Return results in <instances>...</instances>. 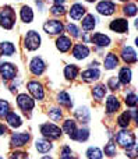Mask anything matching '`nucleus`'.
Segmentation results:
<instances>
[{
  "instance_id": "1",
  "label": "nucleus",
  "mask_w": 138,
  "mask_h": 159,
  "mask_svg": "<svg viewBox=\"0 0 138 159\" xmlns=\"http://www.w3.org/2000/svg\"><path fill=\"white\" fill-rule=\"evenodd\" d=\"M16 24V13L10 6H6L0 10V27L4 30H11Z\"/></svg>"
},
{
  "instance_id": "2",
  "label": "nucleus",
  "mask_w": 138,
  "mask_h": 159,
  "mask_svg": "<svg viewBox=\"0 0 138 159\" xmlns=\"http://www.w3.org/2000/svg\"><path fill=\"white\" fill-rule=\"evenodd\" d=\"M41 133L49 140H57L61 135V130L59 129L56 124L52 123H45L41 126Z\"/></svg>"
},
{
  "instance_id": "3",
  "label": "nucleus",
  "mask_w": 138,
  "mask_h": 159,
  "mask_svg": "<svg viewBox=\"0 0 138 159\" xmlns=\"http://www.w3.org/2000/svg\"><path fill=\"white\" fill-rule=\"evenodd\" d=\"M117 143L123 147V148H130L131 145L136 144V135L134 133L127 131V130H122L117 133Z\"/></svg>"
},
{
  "instance_id": "4",
  "label": "nucleus",
  "mask_w": 138,
  "mask_h": 159,
  "mask_svg": "<svg viewBox=\"0 0 138 159\" xmlns=\"http://www.w3.org/2000/svg\"><path fill=\"white\" fill-rule=\"evenodd\" d=\"M24 45L28 50H36L41 46V36L36 31H28V34L25 35Z\"/></svg>"
},
{
  "instance_id": "5",
  "label": "nucleus",
  "mask_w": 138,
  "mask_h": 159,
  "mask_svg": "<svg viewBox=\"0 0 138 159\" xmlns=\"http://www.w3.org/2000/svg\"><path fill=\"white\" fill-rule=\"evenodd\" d=\"M43 30L49 35H59V34L63 32L64 27L61 24V21H59V20H49L43 24Z\"/></svg>"
},
{
  "instance_id": "6",
  "label": "nucleus",
  "mask_w": 138,
  "mask_h": 159,
  "mask_svg": "<svg viewBox=\"0 0 138 159\" xmlns=\"http://www.w3.org/2000/svg\"><path fill=\"white\" fill-rule=\"evenodd\" d=\"M17 103H18L20 109L24 110L25 113L31 112V110L35 107V101H33L29 95H27V93H20V95L17 96Z\"/></svg>"
},
{
  "instance_id": "7",
  "label": "nucleus",
  "mask_w": 138,
  "mask_h": 159,
  "mask_svg": "<svg viewBox=\"0 0 138 159\" xmlns=\"http://www.w3.org/2000/svg\"><path fill=\"white\" fill-rule=\"evenodd\" d=\"M96 10H98V13L102 14V16H112V14L116 11V6H114V3L110 2V0H102V2L98 3Z\"/></svg>"
},
{
  "instance_id": "8",
  "label": "nucleus",
  "mask_w": 138,
  "mask_h": 159,
  "mask_svg": "<svg viewBox=\"0 0 138 159\" xmlns=\"http://www.w3.org/2000/svg\"><path fill=\"white\" fill-rule=\"evenodd\" d=\"M0 75L4 80H13L17 75V67L11 63L0 64Z\"/></svg>"
},
{
  "instance_id": "9",
  "label": "nucleus",
  "mask_w": 138,
  "mask_h": 159,
  "mask_svg": "<svg viewBox=\"0 0 138 159\" xmlns=\"http://www.w3.org/2000/svg\"><path fill=\"white\" fill-rule=\"evenodd\" d=\"M109 28H110L113 32H117V34H124L128 31V21L124 18H116L113 20V21L110 22V25H109Z\"/></svg>"
},
{
  "instance_id": "10",
  "label": "nucleus",
  "mask_w": 138,
  "mask_h": 159,
  "mask_svg": "<svg viewBox=\"0 0 138 159\" xmlns=\"http://www.w3.org/2000/svg\"><path fill=\"white\" fill-rule=\"evenodd\" d=\"M28 91H29V92L32 93L33 98L38 99V101L43 99V96H45L43 87H42V84L38 82V81H29L28 82Z\"/></svg>"
},
{
  "instance_id": "11",
  "label": "nucleus",
  "mask_w": 138,
  "mask_h": 159,
  "mask_svg": "<svg viewBox=\"0 0 138 159\" xmlns=\"http://www.w3.org/2000/svg\"><path fill=\"white\" fill-rule=\"evenodd\" d=\"M45 69H46V64H45V61L42 60L41 57H33L32 60H31V63H29V70H31V73H32L33 75H41V74H43Z\"/></svg>"
},
{
  "instance_id": "12",
  "label": "nucleus",
  "mask_w": 138,
  "mask_h": 159,
  "mask_svg": "<svg viewBox=\"0 0 138 159\" xmlns=\"http://www.w3.org/2000/svg\"><path fill=\"white\" fill-rule=\"evenodd\" d=\"M31 135L28 133H14L11 135V140H10V144L13 147H22L29 141Z\"/></svg>"
},
{
  "instance_id": "13",
  "label": "nucleus",
  "mask_w": 138,
  "mask_h": 159,
  "mask_svg": "<svg viewBox=\"0 0 138 159\" xmlns=\"http://www.w3.org/2000/svg\"><path fill=\"white\" fill-rule=\"evenodd\" d=\"M122 59L128 64H133L137 61V52L131 46H124L122 50Z\"/></svg>"
},
{
  "instance_id": "14",
  "label": "nucleus",
  "mask_w": 138,
  "mask_h": 159,
  "mask_svg": "<svg viewBox=\"0 0 138 159\" xmlns=\"http://www.w3.org/2000/svg\"><path fill=\"white\" fill-rule=\"evenodd\" d=\"M88 55H89V49L87 45L78 43L73 48V56H74L75 59H78V60H82V59L88 57Z\"/></svg>"
},
{
  "instance_id": "15",
  "label": "nucleus",
  "mask_w": 138,
  "mask_h": 159,
  "mask_svg": "<svg viewBox=\"0 0 138 159\" xmlns=\"http://www.w3.org/2000/svg\"><path fill=\"white\" fill-rule=\"evenodd\" d=\"M99 77H100V71L98 69H94V67H91V69H88V70L81 73V78L87 82L96 81V80H99Z\"/></svg>"
},
{
  "instance_id": "16",
  "label": "nucleus",
  "mask_w": 138,
  "mask_h": 159,
  "mask_svg": "<svg viewBox=\"0 0 138 159\" xmlns=\"http://www.w3.org/2000/svg\"><path fill=\"white\" fill-rule=\"evenodd\" d=\"M91 41H92V43H95L99 48H105V46H109V45H110V38L106 36V35H103V34H100V32L94 34L92 38H91Z\"/></svg>"
},
{
  "instance_id": "17",
  "label": "nucleus",
  "mask_w": 138,
  "mask_h": 159,
  "mask_svg": "<svg viewBox=\"0 0 138 159\" xmlns=\"http://www.w3.org/2000/svg\"><path fill=\"white\" fill-rule=\"evenodd\" d=\"M56 48H57L61 53L69 52V50L71 49V39L67 38V36L60 35L57 38V41H56Z\"/></svg>"
},
{
  "instance_id": "18",
  "label": "nucleus",
  "mask_w": 138,
  "mask_h": 159,
  "mask_svg": "<svg viewBox=\"0 0 138 159\" xmlns=\"http://www.w3.org/2000/svg\"><path fill=\"white\" fill-rule=\"evenodd\" d=\"M85 7H84L82 4H80V3H75V4L71 6V8H70V17H71L73 20H81L82 18V16L85 14Z\"/></svg>"
},
{
  "instance_id": "19",
  "label": "nucleus",
  "mask_w": 138,
  "mask_h": 159,
  "mask_svg": "<svg viewBox=\"0 0 138 159\" xmlns=\"http://www.w3.org/2000/svg\"><path fill=\"white\" fill-rule=\"evenodd\" d=\"M120 109V102L119 99L116 98V96H109L108 101H106V112L109 113V115H112V113L117 112V110Z\"/></svg>"
},
{
  "instance_id": "20",
  "label": "nucleus",
  "mask_w": 138,
  "mask_h": 159,
  "mask_svg": "<svg viewBox=\"0 0 138 159\" xmlns=\"http://www.w3.org/2000/svg\"><path fill=\"white\" fill-rule=\"evenodd\" d=\"M6 121H7V124L10 127H13V129H18L22 124L21 117H20L18 115H16L14 112H8L7 115H6Z\"/></svg>"
},
{
  "instance_id": "21",
  "label": "nucleus",
  "mask_w": 138,
  "mask_h": 159,
  "mask_svg": "<svg viewBox=\"0 0 138 159\" xmlns=\"http://www.w3.org/2000/svg\"><path fill=\"white\" fill-rule=\"evenodd\" d=\"M52 144H50V141L45 140V138H39V140H36L35 143V148L38 152H41V154H46V152H49L50 149H52Z\"/></svg>"
},
{
  "instance_id": "22",
  "label": "nucleus",
  "mask_w": 138,
  "mask_h": 159,
  "mask_svg": "<svg viewBox=\"0 0 138 159\" xmlns=\"http://www.w3.org/2000/svg\"><path fill=\"white\" fill-rule=\"evenodd\" d=\"M131 77H133V73H131V69H128V67H123L122 70H120L119 73V81L123 82V84H130L131 82Z\"/></svg>"
},
{
  "instance_id": "23",
  "label": "nucleus",
  "mask_w": 138,
  "mask_h": 159,
  "mask_svg": "<svg viewBox=\"0 0 138 159\" xmlns=\"http://www.w3.org/2000/svg\"><path fill=\"white\" fill-rule=\"evenodd\" d=\"M95 25H96V18H95L92 14H88V16H85V18L82 20V30L87 31V32L94 30Z\"/></svg>"
},
{
  "instance_id": "24",
  "label": "nucleus",
  "mask_w": 138,
  "mask_h": 159,
  "mask_svg": "<svg viewBox=\"0 0 138 159\" xmlns=\"http://www.w3.org/2000/svg\"><path fill=\"white\" fill-rule=\"evenodd\" d=\"M21 20L25 22V24H29L33 20V11L29 6H22L21 8Z\"/></svg>"
},
{
  "instance_id": "25",
  "label": "nucleus",
  "mask_w": 138,
  "mask_h": 159,
  "mask_svg": "<svg viewBox=\"0 0 138 159\" xmlns=\"http://www.w3.org/2000/svg\"><path fill=\"white\" fill-rule=\"evenodd\" d=\"M117 64H119V59H117V56L114 55V53H109L105 59V69L106 70H113V69L117 67Z\"/></svg>"
},
{
  "instance_id": "26",
  "label": "nucleus",
  "mask_w": 138,
  "mask_h": 159,
  "mask_svg": "<svg viewBox=\"0 0 138 159\" xmlns=\"http://www.w3.org/2000/svg\"><path fill=\"white\" fill-rule=\"evenodd\" d=\"M63 131L67 133L70 137H73V134L77 131V124H75V121L71 120V119H67L63 123Z\"/></svg>"
},
{
  "instance_id": "27",
  "label": "nucleus",
  "mask_w": 138,
  "mask_h": 159,
  "mask_svg": "<svg viewBox=\"0 0 138 159\" xmlns=\"http://www.w3.org/2000/svg\"><path fill=\"white\" fill-rule=\"evenodd\" d=\"M75 117L81 121V123H88L89 121V110L87 107H78L75 110Z\"/></svg>"
},
{
  "instance_id": "28",
  "label": "nucleus",
  "mask_w": 138,
  "mask_h": 159,
  "mask_svg": "<svg viewBox=\"0 0 138 159\" xmlns=\"http://www.w3.org/2000/svg\"><path fill=\"white\" fill-rule=\"evenodd\" d=\"M0 52L4 56H11L16 52V46H14L11 42H2V43H0Z\"/></svg>"
},
{
  "instance_id": "29",
  "label": "nucleus",
  "mask_w": 138,
  "mask_h": 159,
  "mask_svg": "<svg viewBox=\"0 0 138 159\" xmlns=\"http://www.w3.org/2000/svg\"><path fill=\"white\" fill-rule=\"evenodd\" d=\"M131 121V116H130V110H127V112L122 113V115L119 116V119H117V124H119L122 129H127L128 124H130Z\"/></svg>"
},
{
  "instance_id": "30",
  "label": "nucleus",
  "mask_w": 138,
  "mask_h": 159,
  "mask_svg": "<svg viewBox=\"0 0 138 159\" xmlns=\"http://www.w3.org/2000/svg\"><path fill=\"white\" fill-rule=\"evenodd\" d=\"M78 75V67L74 66V64H69L64 69V77L67 80H74Z\"/></svg>"
},
{
  "instance_id": "31",
  "label": "nucleus",
  "mask_w": 138,
  "mask_h": 159,
  "mask_svg": "<svg viewBox=\"0 0 138 159\" xmlns=\"http://www.w3.org/2000/svg\"><path fill=\"white\" fill-rule=\"evenodd\" d=\"M87 158L88 159H102L103 158V152L100 151L98 147H91L87 151Z\"/></svg>"
},
{
  "instance_id": "32",
  "label": "nucleus",
  "mask_w": 138,
  "mask_h": 159,
  "mask_svg": "<svg viewBox=\"0 0 138 159\" xmlns=\"http://www.w3.org/2000/svg\"><path fill=\"white\" fill-rule=\"evenodd\" d=\"M57 102L60 105H63V106L66 107H71L73 102H71V98H70V95L67 92H60L57 95Z\"/></svg>"
},
{
  "instance_id": "33",
  "label": "nucleus",
  "mask_w": 138,
  "mask_h": 159,
  "mask_svg": "<svg viewBox=\"0 0 138 159\" xmlns=\"http://www.w3.org/2000/svg\"><path fill=\"white\" fill-rule=\"evenodd\" d=\"M89 137V131L87 129H77V131L73 134V140H77V141H87Z\"/></svg>"
},
{
  "instance_id": "34",
  "label": "nucleus",
  "mask_w": 138,
  "mask_h": 159,
  "mask_svg": "<svg viewBox=\"0 0 138 159\" xmlns=\"http://www.w3.org/2000/svg\"><path fill=\"white\" fill-rule=\"evenodd\" d=\"M92 95H94V98L96 99V101H100V99L106 95V87L105 85H96V87H94Z\"/></svg>"
},
{
  "instance_id": "35",
  "label": "nucleus",
  "mask_w": 138,
  "mask_h": 159,
  "mask_svg": "<svg viewBox=\"0 0 138 159\" xmlns=\"http://www.w3.org/2000/svg\"><path fill=\"white\" fill-rule=\"evenodd\" d=\"M116 154H117L116 144H114L113 141H109V143L106 144V147H105V155L106 157H109V158H113V157H116Z\"/></svg>"
},
{
  "instance_id": "36",
  "label": "nucleus",
  "mask_w": 138,
  "mask_h": 159,
  "mask_svg": "<svg viewBox=\"0 0 138 159\" xmlns=\"http://www.w3.org/2000/svg\"><path fill=\"white\" fill-rule=\"evenodd\" d=\"M124 14L127 17H134L137 14V11H138V8H137V6L134 4V3H128V4H126L124 6Z\"/></svg>"
},
{
  "instance_id": "37",
  "label": "nucleus",
  "mask_w": 138,
  "mask_h": 159,
  "mask_svg": "<svg viewBox=\"0 0 138 159\" xmlns=\"http://www.w3.org/2000/svg\"><path fill=\"white\" fill-rule=\"evenodd\" d=\"M126 105L130 107H136L137 106V102H138V98L136 93H128L127 96H126Z\"/></svg>"
},
{
  "instance_id": "38",
  "label": "nucleus",
  "mask_w": 138,
  "mask_h": 159,
  "mask_svg": "<svg viewBox=\"0 0 138 159\" xmlns=\"http://www.w3.org/2000/svg\"><path fill=\"white\" fill-rule=\"evenodd\" d=\"M10 112V105L7 101L0 99V117H6V115Z\"/></svg>"
},
{
  "instance_id": "39",
  "label": "nucleus",
  "mask_w": 138,
  "mask_h": 159,
  "mask_svg": "<svg viewBox=\"0 0 138 159\" xmlns=\"http://www.w3.org/2000/svg\"><path fill=\"white\" fill-rule=\"evenodd\" d=\"M61 110L59 109V107H52V109L49 110V117L52 119V120H55V121H57V120H60L61 119Z\"/></svg>"
},
{
  "instance_id": "40",
  "label": "nucleus",
  "mask_w": 138,
  "mask_h": 159,
  "mask_svg": "<svg viewBox=\"0 0 138 159\" xmlns=\"http://www.w3.org/2000/svg\"><path fill=\"white\" fill-rule=\"evenodd\" d=\"M50 13H52L53 16H63V14H64L63 4H55V6H52V8H50Z\"/></svg>"
},
{
  "instance_id": "41",
  "label": "nucleus",
  "mask_w": 138,
  "mask_h": 159,
  "mask_svg": "<svg viewBox=\"0 0 138 159\" xmlns=\"http://www.w3.org/2000/svg\"><path fill=\"white\" fill-rule=\"evenodd\" d=\"M108 87L110 88V89H113V91L119 89V88H120V81H119V78H117V77H112V78H109V81H108Z\"/></svg>"
},
{
  "instance_id": "42",
  "label": "nucleus",
  "mask_w": 138,
  "mask_h": 159,
  "mask_svg": "<svg viewBox=\"0 0 138 159\" xmlns=\"http://www.w3.org/2000/svg\"><path fill=\"white\" fill-rule=\"evenodd\" d=\"M67 31H69V34L71 36H74V38H78V36H80V30H78V27L74 25V24L67 25Z\"/></svg>"
},
{
  "instance_id": "43",
  "label": "nucleus",
  "mask_w": 138,
  "mask_h": 159,
  "mask_svg": "<svg viewBox=\"0 0 138 159\" xmlns=\"http://www.w3.org/2000/svg\"><path fill=\"white\" fill-rule=\"evenodd\" d=\"M126 154L128 155V158L136 159V157H137V145H136V144H134V145H131L130 148H126Z\"/></svg>"
},
{
  "instance_id": "44",
  "label": "nucleus",
  "mask_w": 138,
  "mask_h": 159,
  "mask_svg": "<svg viewBox=\"0 0 138 159\" xmlns=\"http://www.w3.org/2000/svg\"><path fill=\"white\" fill-rule=\"evenodd\" d=\"M10 159H29V158H28V154H25V152H14V154H11Z\"/></svg>"
},
{
  "instance_id": "45",
  "label": "nucleus",
  "mask_w": 138,
  "mask_h": 159,
  "mask_svg": "<svg viewBox=\"0 0 138 159\" xmlns=\"http://www.w3.org/2000/svg\"><path fill=\"white\" fill-rule=\"evenodd\" d=\"M60 159H77V158H74L71 154H66V155H63V154H61Z\"/></svg>"
},
{
  "instance_id": "46",
  "label": "nucleus",
  "mask_w": 138,
  "mask_h": 159,
  "mask_svg": "<svg viewBox=\"0 0 138 159\" xmlns=\"http://www.w3.org/2000/svg\"><path fill=\"white\" fill-rule=\"evenodd\" d=\"M61 154H63V155H66V154H71V149H70L69 147H64V148L61 149Z\"/></svg>"
},
{
  "instance_id": "47",
  "label": "nucleus",
  "mask_w": 138,
  "mask_h": 159,
  "mask_svg": "<svg viewBox=\"0 0 138 159\" xmlns=\"http://www.w3.org/2000/svg\"><path fill=\"white\" fill-rule=\"evenodd\" d=\"M6 131H7V130H6V127H4V124H2V123H0V135H3V134H6Z\"/></svg>"
},
{
  "instance_id": "48",
  "label": "nucleus",
  "mask_w": 138,
  "mask_h": 159,
  "mask_svg": "<svg viewBox=\"0 0 138 159\" xmlns=\"http://www.w3.org/2000/svg\"><path fill=\"white\" fill-rule=\"evenodd\" d=\"M50 2H53L55 4H63V3L66 2V0H50Z\"/></svg>"
},
{
  "instance_id": "49",
  "label": "nucleus",
  "mask_w": 138,
  "mask_h": 159,
  "mask_svg": "<svg viewBox=\"0 0 138 159\" xmlns=\"http://www.w3.org/2000/svg\"><path fill=\"white\" fill-rule=\"evenodd\" d=\"M42 159H52V158H49V157H43Z\"/></svg>"
},
{
  "instance_id": "50",
  "label": "nucleus",
  "mask_w": 138,
  "mask_h": 159,
  "mask_svg": "<svg viewBox=\"0 0 138 159\" xmlns=\"http://www.w3.org/2000/svg\"><path fill=\"white\" fill-rule=\"evenodd\" d=\"M87 2H89V3H92V2H95V0H87Z\"/></svg>"
},
{
  "instance_id": "51",
  "label": "nucleus",
  "mask_w": 138,
  "mask_h": 159,
  "mask_svg": "<svg viewBox=\"0 0 138 159\" xmlns=\"http://www.w3.org/2000/svg\"><path fill=\"white\" fill-rule=\"evenodd\" d=\"M0 159H2V158H0Z\"/></svg>"
}]
</instances>
